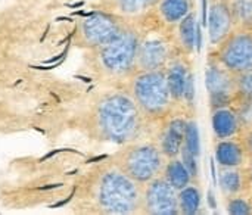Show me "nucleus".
Listing matches in <instances>:
<instances>
[{
  "mask_svg": "<svg viewBox=\"0 0 252 215\" xmlns=\"http://www.w3.org/2000/svg\"><path fill=\"white\" fill-rule=\"evenodd\" d=\"M87 127L96 140L117 146L155 133L123 84H114L93 99L87 114Z\"/></svg>",
  "mask_w": 252,
  "mask_h": 215,
  "instance_id": "obj_1",
  "label": "nucleus"
},
{
  "mask_svg": "<svg viewBox=\"0 0 252 215\" xmlns=\"http://www.w3.org/2000/svg\"><path fill=\"white\" fill-rule=\"evenodd\" d=\"M142 189L109 159L90 174L84 198L90 213L102 215H140Z\"/></svg>",
  "mask_w": 252,
  "mask_h": 215,
  "instance_id": "obj_2",
  "label": "nucleus"
},
{
  "mask_svg": "<svg viewBox=\"0 0 252 215\" xmlns=\"http://www.w3.org/2000/svg\"><path fill=\"white\" fill-rule=\"evenodd\" d=\"M142 35L139 18L133 19L111 41L89 50L93 71L106 83L124 84L137 71V52Z\"/></svg>",
  "mask_w": 252,
  "mask_h": 215,
  "instance_id": "obj_3",
  "label": "nucleus"
},
{
  "mask_svg": "<svg viewBox=\"0 0 252 215\" xmlns=\"http://www.w3.org/2000/svg\"><path fill=\"white\" fill-rule=\"evenodd\" d=\"M123 86L154 128L179 111L170 93L164 69L136 71Z\"/></svg>",
  "mask_w": 252,
  "mask_h": 215,
  "instance_id": "obj_4",
  "label": "nucleus"
},
{
  "mask_svg": "<svg viewBox=\"0 0 252 215\" xmlns=\"http://www.w3.org/2000/svg\"><path fill=\"white\" fill-rule=\"evenodd\" d=\"M123 173L140 186L162 176L167 158L159 149L154 136H145L120 146L109 158Z\"/></svg>",
  "mask_w": 252,
  "mask_h": 215,
  "instance_id": "obj_5",
  "label": "nucleus"
},
{
  "mask_svg": "<svg viewBox=\"0 0 252 215\" xmlns=\"http://www.w3.org/2000/svg\"><path fill=\"white\" fill-rule=\"evenodd\" d=\"M142 35L137 52V71H158L180 55L174 41L173 30L161 27L149 12L139 18Z\"/></svg>",
  "mask_w": 252,
  "mask_h": 215,
  "instance_id": "obj_6",
  "label": "nucleus"
},
{
  "mask_svg": "<svg viewBox=\"0 0 252 215\" xmlns=\"http://www.w3.org/2000/svg\"><path fill=\"white\" fill-rule=\"evenodd\" d=\"M233 74L252 69V24L236 25L219 44L211 46L208 56Z\"/></svg>",
  "mask_w": 252,
  "mask_h": 215,
  "instance_id": "obj_7",
  "label": "nucleus"
},
{
  "mask_svg": "<svg viewBox=\"0 0 252 215\" xmlns=\"http://www.w3.org/2000/svg\"><path fill=\"white\" fill-rule=\"evenodd\" d=\"M131 21L133 19H127L99 9L78 21L75 30V41L83 49H96L117 37Z\"/></svg>",
  "mask_w": 252,
  "mask_h": 215,
  "instance_id": "obj_8",
  "label": "nucleus"
},
{
  "mask_svg": "<svg viewBox=\"0 0 252 215\" xmlns=\"http://www.w3.org/2000/svg\"><path fill=\"white\" fill-rule=\"evenodd\" d=\"M164 71L177 109L189 117H195V71L192 56L177 55Z\"/></svg>",
  "mask_w": 252,
  "mask_h": 215,
  "instance_id": "obj_9",
  "label": "nucleus"
},
{
  "mask_svg": "<svg viewBox=\"0 0 252 215\" xmlns=\"http://www.w3.org/2000/svg\"><path fill=\"white\" fill-rule=\"evenodd\" d=\"M205 87L208 94L210 112L235 105L238 96L236 74L226 69L223 65L211 58H207Z\"/></svg>",
  "mask_w": 252,
  "mask_h": 215,
  "instance_id": "obj_10",
  "label": "nucleus"
},
{
  "mask_svg": "<svg viewBox=\"0 0 252 215\" xmlns=\"http://www.w3.org/2000/svg\"><path fill=\"white\" fill-rule=\"evenodd\" d=\"M140 215H180L179 190L162 176L151 180L142 189Z\"/></svg>",
  "mask_w": 252,
  "mask_h": 215,
  "instance_id": "obj_11",
  "label": "nucleus"
},
{
  "mask_svg": "<svg viewBox=\"0 0 252 215\" xmlns=\"http://www.w3.org/2000/svg\"><path fill=\"white\" fill-rule=\"evenodd\" d=\"M189 118L188 114L177 111L155 128L154 137L167 159L180 156Z\"/></svg>",
  "mask_w": 252,
  "mask_h": 215,
  "instance_id": "obj_12",
  "label": "nucleus"
},
{
  "mask_svg": "<svg viewBox=\"0 0 252 215\" xmlns=\"http://www.w3.org/2000/svg\"><path fill=\"white\" fill-rule=\"evenodd\" d=\"M214 156L219 167H227V168L245 167L251 159L248 149L241 136L216 140Z\"/></svg>",
  "mask_w": 252,
  "mask_h": 215,
  "instance_id": "obj_13",
  "label": "nucleus"
},
{
  "mask_svg": "<svg viewBox=\"0 0 252 215\" xmlns=\"http://www.w3.org/2000/svg\"><path fill=\"white\" fill-rule=\"evenodd\" d=\"M236 27L232 12L226 0H213L208 10V38L210 44L216 46L224 40Z\"/></svg>",
  "mask_w": 252,
  "mask_h": 215,
  "instance_id": "obj_14",
  "label": "nucleus"
},
{
  "mask_svg": "<svg viewBox=\"0 0 252 215\" xmlns=\"http://www.w3.org/2000/svg\"><path fill=\"white\" fill-rule=\"evenodd\" d=\"M193 10V0H158V3L149 10V15L168 30L174 27Z\"/></svg>",
  "mask_w": 252,
  "mask_h": 215,
  "instance_id": "obj_15",
  "label": "nucleus"
},
{
  "mask_svg": "<svg viewBox=\"0 0 252 215\" xmlns=\"http://www.w3.org/2000/svg\"><path fill=\"white\" fill-rule=\"evenodd\" d=\"M199 155H201V142H199V128L195 117H190L186 127L185 143L180 152V158L183 159L185 165L190 171L193 182L199 184Z\"/></svg>",
  "mask_w": 252,
  "mask_h": 215,
  "instance_id": "obj_16",
  "label": "nucleus"
},
{
  "mask_svg": "<svg viewBox=\"0 0 252 215\" xmlns=\"http://www.w3.org/2000/svg\"><path fill=\"white\" fill-rule=\"evenodd\" d=\"M211 127L216 140L241 136L244 131L241 117L233 106L220 108L211 112Z\"/></svg>",
  "mask_w": 252,
  "mask_h": 215,
  "instance_id": "obj_17",
  "label": "nucleus"
},
{
  "mask_svg": "<svg viewBox=\"0 0 252 215\" xmlns=\"http://www.w3.org/2000/svg\"><path fill=\"white\" fill-rule=\"evenodd\" d=\"M174 41L182 55L193 56L198 41V24L195 10L186 15L173 30Z\"/></svg>",
  "mask_w": 252,
  "mask_h": 215,
  "instance_id": "obj_18",
  "label": "nucleus"
},
{
  "mask_svg": "<svg viewBox=\"0 0 252 215\" xmlns=\"http://www.w3.org/2000/svg\"><path fill=\"white\" fill-rule=\"evenodd\" d=\"M158 0H102V10L115 13L127 19H137L146 15Z\"/></svg>",
  "mask_w": 252,
  "mask_h": 215,
  "instance_id": "obj_19",
  "label": "nucleus"
},
{
  "mask_svg": "<svg viewBox=\"0 0 252 215\" xmlns=\"http://www.w3.org/2000/svg\"><path fill=\"white\" fill-rule=\"evenodd\" d=\"M219 187L224 199L248 192L245 167H238V168L219 167Z\"/></svg>",
  "mask_w": 252,
  "mask_h": 215,
  "instance_id": "obj_20",
  "label": "nucleus"
},
{
  "mask_svg": "<svg viewBox=\"0 0 252 215\" xmlns=\"http://www.w3.org/2000/svg\"><path fill=\"white\" fill-rule=\"evenodd\" d=\"M162 177L177 190H182L188 184L195 183L190 171L188 170V167L185 165V162L180 156L167 159L164 171H162Z\"/></svg>",
  "mask_w": 252,
  "mask_h": 215,
  "instance_id": "obj_21",
  "label": "nucleus"
},
{
  "mask_svg": "<svg viewBox=\"0 0 252 215\" xmlns=\"http://www.w3.org/2000/svg\"><path fill=\"white\" fill-rule=\"evenodd\" d=\"M202 192L198 183H190L179 190V208L180 215H196L201 211Z\"/></svg>",
  "mask_w": 252,
  "mask_h": 215,
  "instance_id": "obj_22",
  "label": "nucleus"
},
{
  "mask_svg": "<svg viewBox=\"0 0 252 215\" xmlns=\"http://www.w3.org/2000/svg\"><path fill=\"white\" fill-rule=\"evenodd\" d=\"M226 213L230 215H252V193L244 192L226 198Z\"/></svg>",
  "mask_w": 252,
  "mask_h": 215,
  "instance_id": "obj_23",
  "label": "nucleus"
},
{
  "mask_svg": "<svg viewBox=\"0 0 252 215\" xmlns=\"http://www.w3.org/2000/svg\"><path fill=\"white\" fill-rule=\"evenodd\" d=\"M236 25L252 24V0H226Z\"/></svg>",
  "mask_w": 252,
  "mask_h": 215,
  "instance_id": "obj_24",
  "label": "nucleus"
},
{
  "mask_svg": "<svg viewBox=\"0 0 252 215\" xmlns=\"http://www.w3.org/2000/svg\"><path fill=\"white\" fill-rule=\"evenodd\" d=\"M236 83H238V96L233 106L242 103H252V69L236 74Z\"/></svg>",
  "mask_w": 252,
  "mask_h": 215,
  "instance_id": "obj_25",
  "label": "nucleus"
},
{
  "mask_svg": "<svg viewBox=\"0 0 252 215\" xmlns=\"http://www.w3.org/2000/svg\"><path fill=\"white\" fill-rule=\"evenodd\" d=\"M241 137H242V140H244V143H245V146H247V149H248L250 156L252 158V125L251 127H248L247 130L242 131Z\"/></svg>",
  "mask_w": 252,
  "mask_h": 215,
  "instance_id": "obj_26",
  "label": "nucleus"
},
{
  "mask_svg": "<svg viewBox=\"0 0 252 215\" xmlns=\"http://www.w3.org/2000/svg\"><path fill=\"white\" fill-rule=\"evenodd\" d=\"M245 174H247V182H248V192L252 193V158L245 165Z\"/></svg>",
  "mask_w": 252,
  "mask_h": 215,
  "instance_id": "obj_27",
  "label": "nucleus"
}]
</instances>
